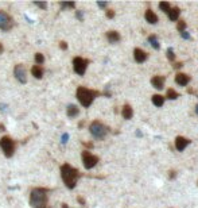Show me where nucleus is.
Wrapping results in <instances>:
<instances>
[{
  "mask_svg": "<svg viewBox=\"0 0 198 208\" xmlns=\"http://www.w3.org/2000/svg\"><path fill=\"white\" fill-rule=\"evenodd\" d=\"M61 177H62V181H64V184L66 185V188H69V189H74L77 185V180L80 178V172L78 169H76V167H73L70 165V164H64V165H61Z\"/></svg>",
  "mask_w": 198,
  "mask_h": 208,
  "instance_id": "f257e3e1",
  "label": "nucleus"
},
{
  "mask_svg": "<svg viewBox=\"0 0 198 208\" xmlns=\"http://www.w3.org/2000/svg\"><path fill=\"white\" fill-rule=\"evenodd\" d=\"M49 192L46 188H34L30 193L31 208H46L49 201Z\"/></svg>",
  "mask_w": 198,
  "mask_h": 208,
  "instance_id": "f03ea898",
  "label": "nucleus"
},
{
  "mask_svg": "<svg viewBox=\"0 0 198 208\" xmlns=\"http://www.w3.org/2000/svg\"><path fill=\"white\" fill-rule=\"evenodd\" d=\"M99 95H100V92L92 91V89H88V88H85V86H78L77 92H76V96H77V99H78V102L81 103V106L85 107V108H88V107L93 103V100L96 99V96H99Z\"/></svg>",
  "mask_w": 198,
  "mask_h": 208,
  "instance_id": "7ed1b4c3",
  "label": "nucleus"
},
{
  "mask_svg": "<svg viewBox=\"0 0 198 208\" xmlns=\"http://www.w3.org/2000/svg\"><path fill=\"white\" fill-rule=\"evenodd\" d=\"M89 131H90V134L93 135L94 138L102 139V138L108 134V127L104 126L101 122H99V120H94V122H92L90 126H89Z\"/></svg>",
  "mask_w": 198,
  "mask_h": 208,
  "instance_id": "20e7f679",
  "label": "nucleus"
},
{
  "mask_svg": "<svg viewBox=\"0 0 198 208\" xmlns=\"http://www.w3.org/2000/svg\"><path fill=\"white\" fill-rule=\"evenodd\" d=\"M0 147H2L3 153L7 158H11L15 153V142L12 141V138L10 137H3L0 139Z\"/></svg>",
  "mask_w": 198,
  "mask_h": 208,
  "instance_id": "39448f33",
  "label": "nucleus"
},
{
  "mask_svg": "<svg viewBox=\"0 0 198 208\" xmlns=\"http://www.w3.org/2000/svg\"><path fill=\"white\" fill-rule=\"evenodd\" d=\"M88 63L89 61L82 57H74L73 58V69L77 74L80 76H84L85 72H86V68H88Z\"/></svg>",
  "mask_w": 198,
  "mask_h": 208,
  "instance_id": "423d86ee",
  "label": "nucleus"
},
{
  "mask_svg": "<svg viewBox=\"0 0 198 208\" xmlns=\"http://www.w3.org/2000/svg\"><path fill=\"white\" fill-rule=\"evenodd\" d=\"M81 158H82V164H84V166L86 167V169H92V167H94L97 165V162H99V157L93 155L90 151H88V150L82 151Z\"/></svg>",
  "mask_w": 198,
  "mask_h": 208,
  "instance_id": "0eeeda50",
  "label": "nucleus"
},
{
  "mask_svg": "<svg viewBox=\"0 0 198 208\" xmlns=\"http://www.w3.org/2000/svg\"><path fill=\"white\" fill-rule=\"evenodd\" d=\"M14 26V19L11 15L5 11L0 10V30L3 31H10Z\"/></svg>",
  "mask_w": 198,
  "mask_h": 208,
  "instance_id": "6e6552de",
  "label": "nucleus"
},
{
  "mask_svg": "<svg viewBox=\"0 0 198 208\" xmlns=\"http://www.w3.org/2000/svg\"><path fill=\"white\" fill-rule=\"evenodd\" d=\"M14 76H15V79L18 80L19 83H22V84L27 83V70H26L23 63H18V65L14 68Z\"/></svg>",
  "mask_w": 198,
  "mask_h": 208,
  "instance_id": "1a4fd4ad",
  "label": "nucleus"
},
{
  "mask_svg": "<svg viewBox=\"0 0 198 208\" xmlns=\"http://www.w3.org/2000/svg\"><path fill=\"white\" fill-rule=\"evenodd\" d=\"M134 58L136 62H144L146 60H147V53H146L144 50H142V49H135L134 50Z\"/></svg>",
  "mask_w": 198,
  "mask_h": 208,
  "instance_id": "9d476101",
  "label": "nucleus"
},
{
  "mask_svg": "<svg viewBox=\"0 0 198 208\" xmlns=\"http://www.w3.org/2000/svg\"><path fill=\"white\" fill-rule=\"evenodd\" d=\"M189 143H190V141L186 139V138H183V137H177L175 138V147H177V150H179V151L185 150Z\"/></svg>",
  "mask_w": 198,
  "mask_h": 208,
  "instance_id": "9b49d317",
  "label": "nucleus"
},
{
  "mask_svg": "<svg viewBox=\"0 0 198 208\" xmlns=\"http://www.w3.org/2000/svg\"><path fill=\"white\" fill-rule=\"evenodd\" d=\"M151 84H152L154 88L156 89H163V86H165V77L162 76H155L151 79Z\"/></svg>",
  "mask_w": 198,
  "mask_h": 208,
  "instance_id": "f8f14e48",
  "label": "nucleus"
},
{
  "mask_svg": "<svg viewBox=\"0 0 198 208\" xmlns=\"http://www.w3.org/2000/svg\"><path fill=\"white\" fill-rule=\"evenodd\" d=\"M43 72H45L43 66H41V65H34L33 68H31V74L38 80H41L42 77H43Z\"/></svg>",
  "mask_w": 198,
  "mask_h": 208,
  "instance_id": "ddd939ff",
  "label": "nucleus"
},
{
  "mask_svg": "<svg viewBox=\"0 0 198 208\" xmlns=\"http://www.w3.org/2000/svg\"><path fill=\"white\" fill-rule=\"evenodd\" d=\"M189 81H190V77H189L187 74H185V73H178L175 76V83L179 84V85H182V86L187 85Z\"/></svg>",
  "mask_w": 198,
  "mask_h": 208,
  "instance_id": "4468645a",
  "label": "nucleus"
},
{
  "mask_svg": "<svg viewBox=\"0 0 198 208\" xmlns=\"http://www.w3.org/2000/svg\"><path fill=\"white\" fill-rule=\"evenodd\" d=\"M144 18L146 21L148 23H151V24H155V23H158V15L154 12L152 10H147L144 14Z\"/></svg>",
  "mask_w": 198,
  "mask_h": 208,
  "instance_id": "2eb2a0df",
  "label": "nucleus"
},
{
  "mask_svg": "<svg viewBox=\"0 0 198 208\" xmlns=\"http://www.w3.org/2000/svg\"><path fill=\"white\" fill-rule=\"evenodd\" d=\"M121 115H123V118H124V119L130 120L131 118L134 116V109H132V107L128 106V104H125V106L123 107V109H121Z\"/></svg>",
  "mask_w": 198,
  "mask_h": 208,
  "instance_id": "dca6fc26",
  "label": "nucleus"
},
{
  "mask_svg": "<svg viewBox=\"0 0 198 208\" xmlns=\"http://www.w3.org/2000/svg\"><path fill=\"white\" fill-rule=\"evenodd\" d=\"M66 114H68L69 118H76L77 115L80 114V109L77 106H74V104H70V106H68V108H66Z\"/></svg>",
  "mask_w": 198,
  "mask_h": 208,
  "instance_id": "f3484780",
  "label": "nucleus"
},
{
  "mask_svg": "<svg viewBox=\"0 0 198 208\" xmlns=\"http://www.w3.org/2000/svg\"><path fill=\"white\" fill-rule=\"evenodd\" d=\"M107 39L109 41V43H116V42L120 41V34L117 33V31H108Z\"/></svg>",
  "mask_w": 198,
  "mask_h": 208,
  "instance_id": "a211bd4d",
  "label": "nucleus"
},
{
  "mask_svg": "<svg viewBox=\"0 0 198 208\" xmlns=\"http://www.w3.org/2000/svg\"><path fill=\"white\" fill-rule=\"evenodd\" d=\"M179 12H181V10L178 7L170 8V10H168V12H167L170 21H178V18H179Z\"/></svg>",
  "mask_w": 198,
  "mask_h": 208,
  "instance_id": "6ab92c4d",
  "label": "nucleus"
},
{
  "mask_svg": "<svg viewBox=\"0 0 198 208\" xmlns=\"http://www.w3.org/2000/svg\"><path fill=\"white\" fill-rule=\"evenodd\" d=\"M152 103H154V106H156V107H162L163 103H165V97L160 96V95H154Z\"/></svg>",
  "mask_w": 198,
  "mask_h": 208,
  "instance_id": "aec40b11",
  "label": "nucleus"
},
{
  "mask_svg": "<svg viewBox=\"0 0 198 208\" xmlns=\"http://www.w3.org/2000/svg\"><path fill=\"white\" fill-rule=\"evenodd\" d=\"M166 96H167V99H170V100H175L177 97H179V93L170 88V89H167V92H166Z\"/></svg>",
  "mask_w": 198,
  "mask_h": 208,
  "instance_id": "412c9836",
  "label": "nucleus"
},
{
  "mask_svg": "<svg viewBox=\"0 0 198 208\" xmlns=\"http://www.w3.org/2000/svg\"><path fill=\"white\" fill-rule=\"evenodd\" d=\"M35 62H36V65H41L42 66V63L45 62V56L42 53H36L35 54Z\"/></svg>",
  "mask_w": 198,
  "mask_h": 208,
  "instance_id": "4be33fe9",
  "label": "nucleus"
},
{
  "mask_svg": "<svg viewBox=\"0 0 198 208\" xmlns=\"http://www.w3.org/2000/svg\"><path fill=\"white\" fill-rule=\"evenodd\" d=\"M59 5H61V8H74L76 7V3L74 2H61Z\"/></svg>",
  "mask_w": 198,
  "mask_h": 208,
  "instance_id": "5701e85b",
  "label": "nucleus"
},
{
  "mask_svg": "<svg viewBox=\"0 0 198 208\" xmlns=\"http://www.w3.org/2000/svg\"><path fill=\"white\" fill-rule=\"evenodd\" d=\"M148 41L151 42V46H152L154 49H159V42H158V39L155 35H151L150 38H148Z\"/></svg>",
  "mask_w": 198,
  "mask_h": 208,
  "instance_id": "b1692460",
  "label": "nucleus"
},
{
  "mask_svg": "<svg viewBox=\"0 0 198 208\" xmlns=\"http://www.w3.org/2000/svg\"><path fill=\"white\" fill-rule=\"evenodd\" d=\"M159 7H160V10L162 11H165V12H168V10H170V4L168 3H166V2H162V3H159Z\"/></svg>",
  "mask_w": 198,
  "mask_h": 208,
  "instance_id": "393cba45",
  "label": "nucleus"
},
{
  "mask_svg": "<svg viewBox=\"0 0 198 208\" xmlns=\"http://www.w3.org/2000/svg\"><path fill=\"white\" fill-rule=\"evenodd\" d=\"M177 28H178V31H179V33H183V31H185V28H186V23L183 21H179V22H178V24H177Z\"/></svg>",
  "mask_w": 198,
  "mask_h": 208,
  "instance_id": "a878e982",
  "label": "nucleus"
},
{
  "mask_svg": "<svg viewBox=\"0 0 198 208\" xmlns=\"http://www.w3.org/2000/svg\"><path fill=\"white\" fill-rule=\"evenodd\" d=\"M167 58L170 60V61H174V60H175V54H174L173 49H168L167 50Z\"/></svg>",
  "mask_w": 198,
  "mask_h": 208,
  "instance_id": "bb28decb",
  "label": "nucleus"
},
{
  "mask_svg": "<svg viewBox=\"0 0 198 208\" xmlns=\"http://www.w3.org/2000/svg\"><path fill=\"white\" fill-rule=\"evenodd\" d=\"M35 5H38L39 8H42V10H45V8H47V3H39V2H35L34 3Z\"/></svg>",
  "mask_w": 198,
  "mask_h": 208,
  "instance_id": "cd10ccee",
  "label": "nucleus"
},
{
  "mask_svg": "<svg viewBox=\"0 0 198 208\" xmlns=\"http://www.w3.org/2000/svg\"><path fill=\"white\" fill-rule=\"evenodd\" d=\"M113 16H115V11H113V10H108V11H107V18L112 19Z\"/></svg>",
  "mask_w": 198,
  "mask_h": 208,
  "instance_id": "c85d7f7f",
  "label": "nucleus"
},
{
  "mask_svg": "<svg viewBox=\"0 0 198 208\" xmlns=\"http://www.w3.org/2000/svg\"><path fill=\"white\" fill-rule=\"evenodd\" d=\"M59 47H61L62 50H66V49H68V43H66V42H64V41H62V42H59Z\"/></svg>",
  "mask_w": 198,
  "mask_h": 208,
  "instance_id": "c756f323",
  "label": "nucleus"
},
{
  "mask_svg": "<svg viewBox=\"0 0 198 208\" xmlns=\"http://www.w3.org/2000/svg\"><path fill=\"white\" fill-rule=\"evenodd\" d=\"M76 16L80 19V21H84V16H82V11H77V12H76Z\"/></svg>",
  "mask_w": 198,
  "mask_h": 208,
  "instance_id": "7c9ffc66",
  "label": "nucleus"
},
{
  "mask_svg": "<svg viewBox=\"0 0 198 208\" xmlns=\"http://www.w3.org/2000/svg\"><path fill=\"white\" fill-rule=\"evenodd\" d=\"M97 5H99V7H101V8H105V7H107V5H108V3H102V2H99V3H97Z\"/></svg>",
  "mask_w": 198,
  "mask_h": 208,
  "instance_id": "2f4dec72",
  "label": "nucleus"
},
{
  "mask_svg": "<svg viewBox=\"0 0 198 208\" xmlns=\"http://www.w3.org/2000/svg\"><path fill=\"white\" fill-rule=\"evenodd\" d=\"M68 139H69V135H68V134H64V135H62V142H64V143L68 142Z\"/></svg>",
  "mask_w": 198,
  "mask_h": 208,
  "instance_id": "473e14b6",
  "label": "nucleus"
},
{
  "mask_svg": "<svg viewBox=\"0 0 198 208\" xmlns=\"http://www.w3.org/2000/svg\"><path fill=\"white\" fill-rule=\"evenodd\" d=\"M77 201H78V203L81 204V206H85V200H84L82 197H78V199H77Z\"/></svg>",
  "mask_w": 198,
  "mask_h": 208,
  "instance_id": "72a5a7b5",
  "label": "nucleus"
},
{
  "mask_svg": "<svg viewBox=\"0 0 198 208\" xmlns=\"http://www.w3.org/2000/svg\"><path fill=\"white\" fill-rule=\"evenodd\" d=\"M182 66H183V63H182V62H177L175 65H174V68L178 69V68H182Z\"/></svg>",
  "mask_w": 198,
  "mask_h": 208,
  "instance_id": "f704fd0d",
  "label": "nucleus"
},
{
  "mask_svg": "<svg viewBox=\"0 0 198 208\" xmlns=\"http://www.w3.org/2000/svg\"><path fill=\"white\" fill-rule=\"evenodd\" d=\"M3 51H4V46H3V43L0 42V54H2Z\"/></svg>",
  "mask_w": 198,
  "mask_h": 208,
  "instance_id": "c9c22d12",
  "label": "nucleus"
},
{
  "mask_svg": "<svg viewBox=\"0 0 198 208\" xmlns=\"http://www.w3.org/2000/svg\"><path fill=\"white\" fill-rule=\"evenodd\" d=\"M170 177H171V178L175 177V172H174V170H171V172H170Z\"/></svg>",
  "mask_w": 198,
  "mask_h": 208,
  "instance_id": "e433bc0d",
  "label": "nucleus"
},
{
  "mask_svg": "<svg viewBox=\"0 0 198 208\" xmlns=\"http://www.w3.org/2000/svg\"><path fill=\"white\" fill-rule=\"evenodd\" d=\"M0 131H5V126L4 125H0Z\"/></svg>",
  "mask_w": 198,
  "mask_h": 208,
  "instance_id": "4c0bfd02",
  "label": "nucleus"
},
{
  "mask_svg": "<svg viewBox=\"0 0 198 208\" xmlns=\"http://www.w3.org/2000/svg\"><path fill=\"white\" fill-rule=\"evenodd\" d=\"M181 34H182V35H183V38H189V35H187V34H186V31H183V33H181Z\"/></svg>",
  "mask_w": 198,
  "mask_h": 208,
  "instance_id": "58836bf2",
  "label": "nucleus"
},
{
  "mask_svg": "<svg viewBox=\"0 0 198 208\" xmlns=\"http://www.w3.org/2000/svg\"><path fill=\"white\" fill-rule=\"evenodd\" d=\"M62 208H69V206H68V204H65V203H64V204H62Z\"/></svg>",
  "mask_w": 198,
  "mask_h": 208,
  "instance_id": "ea45409f",
  "label": "nucleus"
},
{
  "mask_svg": "<svg viewBox=\"0 0 198 208\" xmlns=\"http://www.w3.org/2000/svg\"><path fill=\"white\" fill-rule=\"evenodd\" d=\"M196 112H197V114H198V106L196 107Z\"/></svg>",
  "mask_w": 198,
  "mask_h": 208,
  "instance_id": "a19ab883",
  "label": "nucleus"
},
{
  "mask_svg": "<svg viewBox=\"0 0 198 208\" xmlns=\"http://www.w3.org/2000/svg\"><path fill=\"white\" fill-rule=\"evenodd\" d=\"M197 185H198V183H197Z\"/></svg>",
  "mask_w": 198,
  "mask_h": 208,
  "instance_id": "79ce46f5",
  "label": "nucleus"
}]
</instances>
